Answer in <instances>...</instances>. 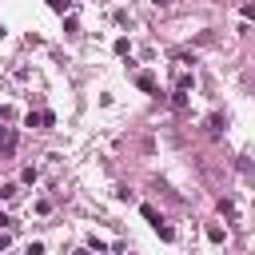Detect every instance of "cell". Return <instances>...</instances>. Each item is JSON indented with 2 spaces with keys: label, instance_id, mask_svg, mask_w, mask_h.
I'll list each match as a JSON object with an SVG mask.
<instances>
[{
  "label": "cell",
  "instance_id": "obj_1",
  "mask_svg": "<svg viewBox=\"0 0 255 255\" xmlns=\"http://www.w3.org/2000/svg\"><path fill=\"white\" fill-rule=\"evenodd\" d=\"M0 148H4V152L16 148V132H12V128H0Z\"/></svg>",
  "mask_w": 255,
  "mask_h": 255
},
{
  "label": "cell",
  "instance_id": "obj_2",
  "mask_svg": "<svg viewBox=\"0 0 255 255\" xmlns=\"http://www.w3.org/2000/svg\"><path fill=\"white\" fill-rule=\"evenodd\" d=\"M136 84H140L144 92H155V76H152V72H140V76H136Z\"/></svg>",
  "mask_w": 255,
  "mask_h": 255
},
{
  "label": "cell",
  "instance_id": "obj_3",
  "mask_svg": "<svg viewBox=\"0 0 255 255\" xmlns=\"http://www.w3.org/2000/svg\"><path fill=\"white\" fill-rule=\"evenodd\" d=\"M16 196H20L16 183H4V187H0V200H16Z\"/></svg>",
  "mask_w": 255,
  "mask_h": 255
},
{
  "label": "cell",
  "instance_id": "obj_4",
  "mask_svg": "<svg viewBox=\"0 0 255 255\" xmlns=\"http://www.w3.org/2000/svg\"><path fill=\"white\" fill-rule=\"evenodd\" d=\"M48 8H52V12H68L72 0H48Z\"/></svg>",
  "mask_w": 255,
  "mask_h": 255
},
{
  "label": "cell",
  "instance_id": "obj_5",
  "mask_svg": "<svg viewBox=\"0 0 255 255\" xmlns=\"http://www.w3.org/2000/svg\"><path fill=\"white\" fill-rule=\"evenodd\" d=\"M155 231H159V239H176V231L168 228V223H164V219H159V223H155Z\"/></svg>",
  "mask_w": 255,
  "mask_h": 255
},
{
  "label": "cell",
  "instance_id": "obj_6",
  "mask_svg": "<svg viewBox=\"0 0 255 255\" xmlns=\"http://www.w3.org/2000/svg\"><path fill=\"white\" fill-rule=\"evenodd\" d=\"M140 211H144V219H148V223H152V228H155V223H159V215H155V207H148V204H144V207H140Z\"/></svg>",
  "mask_w": 255,
  "mask_h": 255
},
{
  "label": "cell",
  "instance_id": "obj_7",
  "mask_svg": "<svg viewBox=\"0 0 255 255\" xmlns=\"http://www.w3.org/2000/svg\"><path fill=\"white\" fill-rule=\"evenodd\" d=\"M155 4H172V0H155Z\"/></svg>",
  "mask_w": 255,
  "mask_h": 255
},
{
  "label": "cell",
  "instance_id": "obj_8",
  "mask_svg": "<svg viewBox=\"0 0 255 255\" xmlns=\"http://www.w3.org/2000/svg\"><path fill=\"white\" fill-rule=\"evenodd\" d=\"M0 36H4V24H0Z\"/></svg>",
  "mask_w": 255,
  "mask_h": 255
}]
</instances>
